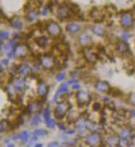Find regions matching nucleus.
Returning a JSON list of instances; mask_svg holds the SVG:
<instances>
[{
    "label": "nucleus",
    "instance_id": "obj_1",
    "mask_svg": "<svg viewBox=\"0 0 135 147\" xmlns=\"http://www.w3.org/2000/svg\"><path fill=\"white\" fill-rule=\"evenodd\" d=\"M71 104H69L68 102H61L58 104V105L56 107L55 109V116L56 118L58 119H61L65 117V115L66 114L67 111L71 109Z\"/></svg>",
    "mask_w": 135,
    "mask_h": 147
},
{
    "label": "nucleus",
    "instance_id": "obj_2",
    "mask_svg": "<svg viewBox=\"0 0 135 147\" xmlns=\"http://www.w3.org/2000/svg\"><path fill=\"white\" fill-rule=\"evenodd\" d=\"M121 25L125 28H130L134 24V17L131 12H123L120 17Z\"/></svg>",
    "mask_w": 135,
    "mask_h": 147
},
{
    "label": "nucleus",
    "instance_id": "obj_3",
    "mask_svg": "<svg viewBox=\"0 0 135 147\" xmlns=\"http://www.w3.org/2000/svg\"><path fill=\"white\" fill-rule=\"evenodd\" d=\"M71 14H74V12L71 11L70 7L68 6L66 3H64L61 6L57 7V16L59 19L62 20L71 17Z\"/></svg>",
    "mask_w": 135,
    "mask_h": 147
},
{
    "label": "nucleus",
    "instance_id": "obj_4",
    "mask_svg": "<svg viewBox=\"0 0 135 147\" xmlns=\"http://www.w3.org/2000/svg\"><path fill=\"white\" fill-rule=\"evenodd\" d=\"M46 30L48 32V34L51 35V36H58L61 35V26H59L58 24L55 22H49L46 25Z\"/></svg>",
    "mask_w": 135,
    "mask_h": 147
},
{
    "label": "nucleus",
    "instance_id": "obj_5",
    "mask_svg": "<svg viewBox=\"0 0 135 147\" xmlns=\"http://www.w3.org/2000/svg\"><path fill=\"white\" fill-rule=\"evenodd\" d=\"M76 99L79 107L85 105L91 101V97L86 91H78L76 93Z\"/></svg>",
    "mask_w": 135,
    "mask_h": 147
},
{
    "label": "nucleus",
    "instance_id": "obj_6",
    "mask_svg": "<svg viewBox=\"0 0 135 147\" xmlns=\"http://www.w3.org/2000/svg\"><path fill=\"white\" fill-rule=\"evenodd\" d=\"M55 59L48 54H44L40 59V63L45 69H52L55 66Z\"/></svg>",
    "mask_w": 135,
    "mask_h": 147
},
{
    "label": "nucleus",
    "instance_id": "obj_7",
    "mask_svg": "<svg viewBox=\"0 0 135 147\" xmlns=\"http://www.w3.org/2000/svg\"><path fill=\"white\" fill-rule=\"evenodd\" d=\"M14 50H15V55L20 59H22L26 57V55L29 53V49L26 45H20L16 46Z\"/></svg>",
    "mask_w": 135,
    "mask_h": 147
},
{
    "label": "nucleus",
    "instance_id": "obj_8",
    "mask_svg": "<svg viewBox=\"0 0 135 147\" xmlns=\"http://www.w3.org/2000/svg\"><path fill=\"white\" fill-rule=\"evenodd\" d=\"M85 142H86V144H88L89 146H96V145L102 142V137L98 133L94 132V133L88 135L86 137Z\"/></svg>",
    "mask_w": 135,
    "mask_h": 147
},
{
    "label": "nucleus",
    "instance_id": "obj_9",
    "mask_svg": "<svg viewBox=\"0 0 135 147\" xmlns=\"http://www.w3.org/2000/svg\"><path fill=\"white\" fill-rule=\"evenodd\" d=\"M83 53H84V59H86L87 61H88L89 63H96L97 59H98V55L94 53L91 49H89V48L84 49Z\"/></svg>",
    "mask_w": 135,
    "mask_h": 147
},
{
    "label": "nucleus",
    "instance_id": "obj_10",
    "mask_svg": "<svg viewBox=\"0 0 135 147\" xmlns=\"http://www.w3.org/2000/svg\"><path fill=\"white\" fill-rule=\"evenodd\" d=\"M116 49L118 53H126L129 51V45L124 41H118L116 44Z\"/></svg>",
    "mask_w": 135,
    "mask_h": 147
},
{
    "label": "nucleus",
    "instance_id": "obj_11",
    "mask_svg": "<svg viewBox=\"0 0 135 147\" xmlns=\"http://www.w3.org/2000/svg\"><path fill=\"white\" fill-rule=\"evenodd\" d=\"M90 16H91V18H94V20H95V22H102L103 20V18H104L102 12H100L98 8H96V7H94V9L91 11Z\"/></svg>",
    "mask_w": 135,
    "mask_h": 147
},
{
    "label": "nucleus",
    "instance_id": "obj_12",
    "mask_svg": "<svg viewBox=\"0 0 135 147\" xmlns=\"http://www.w3.org/2000/svg\"><path fill=\"white\" fill-rule=\"evenodd\" d=\"M17 72L23 77H27L31 73V68L28 64H21L18 66Z\"/></svg>",
    "mask_w": 135,
    "mask_h": 147
},
{
    "label": "nucleus",
    "instance_id": "obj_13",
    "mask_svg": "<svg viewBox=\"0 0 135 147\" xmlns=\"http://www.w3.org/2000/svg\"><path fill=\"white\" fill-rule=\"evenodd\" d=\"M95 88L101 92H108L109 89L111 88L109 84L106 82H102L99 81L95 84Z\"/></svg>",
    "mask_w": 135,
    "mask_h": 147
},
{
    "label": "nucleus",
    "instance_id": "obj_14",
    "mask_svg": "<svg viewBox=\"0 0 135 147\" xmlns=\"http://www.w3.org/2000/svg\"><path fill=\"white\" fill-rule=\"evenodd\" d=\"M67 91H68V86H67V85H66V84H62V85L59 87L58 90H57V92H56V94H55V96H54V100H55V101L57 100V99H58L59 97H61V96L64 95L65 94H66Z\"/></svg>",
    "mask_w": 135,
    "mask_h": 147
},
{
    "label": "nucleus",
    "instance_id": "obj_15",
    "mask_svg": "<svg viewBox=\"0 0 135 147\" xmlns=\"http://www.w3.org/2000/svg\"><path fill=\"white\" fill-rule=\"evenodd\" d=\"M10 23H11V26L13 28L17 30H21L23 27V22L18 17H15V18H12L11 21H10Z\"/></svg>",
    "mask_w": 135,
    "mask_h": 147
},
{
    "label": "nucleus",
    "instance_id": "obj_16",
    "mask_svg": "<svg viewBox=\"0 0 135 147\" xmlns=\"http://www.w3.org/2000/svg\"><path fill=\"white\" fill-rule=\"evenodd\" d=\"M65 30H66L67 32L71 33V34H74V33L78 32L80 30V26L79 24L75 23V22H71V23H69L66 26Z\"/></svg>",
    "mask_w": 135,
    "mask_h": 147
},
{
    "label": "nucleus",
    "instance_id": "obj_17",
    "mask_svg": "<svg viewBox=\"0 0 135 147\" xmlns=\"http://www.w3.org/2000/svg\"><path fill=\"white\" fill-rule=\"evenodd\" d=\"M48 86L46 84H44L43 82L39 83V86H38V94H39L40 96H45L48 92Z\"/></svg>",
    "mask_w": 135,
    "mask_h": 147
},
{
    "label": "nucleus",
    "instance_id": "obj_18",
    "mask_svg": "<svg viewBox=\"0 0 135 147\" xmlns=\"http://www.w3.org/2000/svg\"><path fill=\"white\" fill-rule=\"evenodd\" d=\"M79 41H80V43L82 45H88V44L92 41V39H91V37L88 34L84 33V34H82L79 37Z\"/></svg>",
    "mask_w": 135,
    "mask_h": 147
},
{
    "label": "nucleus",
    "instance_id": "obj_19",
    "mask_svg": "<svg viewBox=\"0 0 135 147\" xmlns=\"http://www.w3.org/2000/svg\"><path fill=\"white\" fill-rule=\"evenodd\" d=\"M92 31L94 32L95 35H98V36H105L106 35V30L104 28H102V26H94L92 27Z\"/></svg>",
    "mask_w": 135,
    "mask_h": 147
},
{
    "label": "nucleus",
    "instance_id": "obj_20",
    "mask_svg": "<svg viewBox=\"0 0 135 147\" xmlns=\"http://www.w3.org/2000/svg\"><path fill=\"white\" fill-rule=\"evenodd\" d=\"M38 15H39V12L36 11V9H29V12H27V15H26V19L29 22H32V21L35 20Z\"/></svg>",
    "mask_w": 135,
    "mask_h": 147
},
{
    "label": "nucleus",
    "instance_id": "obj_21",
    "mask_svg": "<svg viewBox=\"0 0 135 147\" xmlns=\"http://www.w3.org/2000/svg\"><path fill=\"white\" fill-rule=\"evenodd\" d=\"M29 137V134L28 131H25L23 132H21V133H20V134H18V135L15 136H13L12 139V140H23V141H27L28 140V138Z\"/></svg>",
    "mask_w": 135,
    "mask_h": 147
},
{
    "label": "nucleus",
    "instance_id": "obj_22",
    "mask_svg": "<svg viewBox=\"0 0 135 147\" xmlns=\"http://www.w3.org/2000/svg\"><path fill=\"white\" fill-rule=\"evenodd\" d=\"M36 44L41 48H44L46 46L47 43V37H38L35 39Z\"/></svg>",
    "mask_w": 135,
    "mask_h": 147
},
{
    "label": "nucleus",
    "instance_id": "obj_23",
    "mask_svg": "<svg viewBox=\"0 0 135 147\" xmlns=\"http://www.w3.org/2000/svg\"><path fill=\"white\" fill-rule=\"evenodd\" d=\"M25 80L24 79H17L16 82H15V86L14 87L16 89V90H22L25 86Z\"/></svg>",
    "mask_w": 135,
    "mask_h": 147
},
{
    "label": "nucleus",
    "instance_id": "obj_24",
    "mask_svg": "<svg viewBox=\"0 0 135 147\" xmlns=\"http://www.w3.org/2000/svg\"><path fill=\"white\" fill-rule=\"evenodd\" d=\"M120 136L121 138L129 140V138H130V136H131V131L129 129L123 128V129L120 130Z\"/></svg>",
    "mask_w": 135,
    "mask_h": 147
},
{
    "label": "nucleus",
    "instance_id": "obj_25",
    "mask_svg": "<svg viewBox=\"0 0 135 147\" xmlns=\"http://www.w3.org/2000/svg\"><path fill=\"white\" fill-rule=\"evenodd\" d=\"M108 93L114 97H118L121 94V91L117 88H110L108 90Z\"/></svg>",
    "mask_w": 135,
    "mask_h": 147
},
{
    "label": "nucleus",
    "instance_id": "obj_26",
    "mask_svg": "<svg viewBox=\"0 0 135 147\" xmlns=\"http://www.w3.org/2000/svg\"><path fill=\"white\" fill-rule=\"evenodd\" d=\"M39 122H40V118L38 115L34 116L33 118H31V119L29 120V123H30L31 126H36V125H38V124L39 123Z\"/></svg>",
    "mask_w": 135,
    "mask_h": 147
},
{
    "label": "nucleus",
    "instance_id": "obj_27",
    "mask_svg": "<svg viewBox=\"0 0 135 147\" xmlns=\"http://www.w3.org/2000/svg\"><path fill=\"white\" fill-rule=\"evenodd\" d=\"M34 135L39 137V136H46L47 135V131H45V130L43 129H39V130H35L34 131Z\"/></svg>",
    "mask_w": 135,
    "mask_h": 147
},
{
    "label": "nucleus",
    "instance_id": "obj_28",
    "mask_svg": "<svg viewBox=\"0 0 135 147\" xmlns=\"http://www.w3.org/2000/svg\"><path fill=\"white\" fill-rule=\"evenodd\" d=\"M116 136H110L108 138V144L110 146H117L116 144H118V141H119V139L116 138Z\"/></svg>",
    "mask_w": 135,
    "mask_h": 147
},
{
    "label": "nucleus",
    "instance_id": "obj_29",
    "mask_svg": "<svg viewBox=\"0 0 135 147\" xmlns=\"http://www.w3.org/2000/svg\"><path fill=\"white\" fill-rule=\"evenodd\" d=\"M43 118H44V120L45 122L47 123L48 122L51 118H50V111H49V109L48 108H46L44 110H43Z\"/></svg>",
    "mask_w": 135,
    "mask_h": 147
},
{
    "label": "nucleus",
    "instance_id": "obj_30",
    "mask_svg": "<svg viewBox=\"0 0 135 147\" xmlns=\"http://www.w3.org/2000/svg\"><path fill=\"white\" fill-rule=\"evenodd\" d=\"M14 45H15V44H14L13 40H10V41H8L7 44H5L3 45V49H5V50H10L11 49L14 48Z\"/></svg>",
    "mask_w": 135,
    "mask_h": 147
},
{
    "label": "nucleus",
    "instance_id": "obj_31",
    "mask_svg": "<svg viewBox=\"0 0 135 147\" xmlns=\"http://www.w3.org/2000/svg\"><path fill=\"white\" fill-rule=\"evenodd\" d=\"M129 102L131 105L135 106V92H133V93H131V94H129Z\"/></svg>",
    "mask_w": 135,
    "mask_h": 147
},
{
    "label": "nucleus",
    "instance_id": "obj_32",
    "mask_svg": "<svg viewBox=\"0 0 135 147\" xmlns=\"http://www.w3.org/2000/svg\"><path fill=\"white\" fill-rule=\"evenodd\" d=\"M65 77V72H61V73H59L58 75L56 77V81L57 82H61V81H62L63 79Z\"/></svg>",
    "mask_w": 135,
    "mask_h": 147
},
{
    "label": "nucleus",
    "instance_id": "obj_33",
    "mask_svg": "<svg viewBox=\"0 0 135 147\" xmlns=\"http://www.w3.org/2000/svg\"><path fill=\"white\" fill-rule=\"evenodd\" d=\"M47 127H49V128H53L55 127V122L53 121V119H50L48 122H47Z\"/></svg>",
    "mask_w": 135,
    "mask_h": 147
},
{
    "label": "nucleus",
    "instance_id": "obj_34",
    "mask_svg": "<svg viewBox=\"0 0 135 147\" xmlns=\"http://www.w3.org/2000/svg\"><path fill=\"white\" fill-rule=\"evenodd\" d=\"M1 37H2V39H7L9 37V33L6 30L1 31Z\"/></svg>",
    "mask_w": 135,
    "mask_h": 147
},
{
    "label": "nucleus",
    "instance_id": "obj_35",
    "mask_svg": "<svg viewBox=\"0 0 135 147\" xmlns=\"http://www.w3.org/2000/svg\"><path fill=\"white\" fill-rule=\"evenodd\" d=\"M100 109H101V105L98 103H95L93 106V109L94 111H98Z\"/></svg>",
    "mask_w": 135,
    "mask_h": 147
},
{
    "label": "nucleus",
    "instance_id": "obj_36",
    "mask_svg": "<svg viewBox=\"0 0 135 147\" xmlns=\"http://www.w3.org/2000/svg\"><path fill=\"white\" fill-rule=\"evenodd\" d=\"M97 49H98V52H99V53H105V49L102 47V46H101V45L98 46V47H97Z\"/></svg>",
    "mask_w": 135,
    "mask_h": 147
},
{
    "label": "nucleus",
    "instance_id": "obj_37",
    "mask_svg": "<svg viewBox=\"0 0 135 147\" xmlns=\"http://www.w3.org/2000/svg\"><path fill=\"white\" fill-rule=\"evenodd\" d=\"M121 36H122V39H124V40H128L129 37H130V35H129L128 33L124 32V33H122Z\"/></svg>",
    "mask_w": 135,
    "mask_h": 147
},
{
    "label": "nucleus",
    "instance_id": "obj_38",
    "mask_svg": "<svg viewBox=\"0 0 135 147\" xmlns=\"http://www.w3.org/2000/svg\"><path fill=\"white\" fill-rule=\"evenodd\" d=\"M47 12H48L47 7H43V11H42V14H43V15H44V16H46V15L47 14Z\"/></svg>",
    "mask_w": 135,
    "mask_h": 147
},
{
    "label": "nucleus",
    "instance_id": "obj_39",
    "mask_svg": "<svg viewBox=\"0 0 135 147\" xmlns=\"http://www.w3.org/2000/svg\"><path fill=\"white\" fill-rule=\"evenodd\" d=\"M58 146V143L56 142V141L51 142V143H49V145H48V146Z\"/></svg>",
    "mask_w": 135,
    "mask_h": 147
},
{
    "label": "nucleus",
    "instance_id": "obj_40",
    "mask_svg": "<svg viewBox=\"0 0 135 147\" xmlns=\"http://www.w3.org/2000/svg\"><path fill=\"white\" fill-rule=\"evenodd\" d=\"M72 88L74 89V90H79V89H80V86L79 84H74Z\"/></svg>",
    "mask_w": 135,
    "mask_h": 147
},
{
    "label": "nucleus",
    "instance_id": "obj_41",
    "mask_svg": "<svg viewBox=\"0 0 135 147\" xmlns=\"http://www.w3.org/2000/svg\"><path fill=\"white\" fill-rule=\"evenodd\" d=\"M57 126H58V127L60 128V129H61V130H65V127L63 125H61V123H57Z\"/></svg>",
    "mask_w": 135,
    "mask_h": 147
},
{
    "label": "nucleus",
    "instance_id": "obj_42",
    "mask_svg": "<svg viewBox=\"0 0 135 147\" xmlns=\"http://www.w3.org/2000/svg\"><path fill=\"white\" fill-rule=\"evenodd\" d=\"M76 79H72V80H70L69 82H68V84H72V83H76Z\"/></svg>",
    "mask_w": 135,
    "mask_h": 147
},
{
    "label": "nucleus",
    "instance_id": "obj_43",
    "mask_svg": "<svg viewBox=\"0 0 135 147\" xmlns=\"http://www.w3.org/2000/svg\"><path fill=\"white\" fill-rule=\"evenodd\" d=\"M131 115H132V116H134V117H135V111H134V110H132V111H131Z\"/></svg>",
    "mask_w": 135,
    "mask_h": 147
},
{
    "label": "nucleus",
    "instance_id": "obj_44",
    "mask_svg": "<svg viewBox=\"0 0 135 147\" xmlns=\"http://www.w3.org/2000/svg\"><path fill=\"white\" fill-rule=\"evenodd\" d=\"M35 146H36V147H41V146H42V145H40V144H36Z\"/></svg>",
    "mask_w": 135,
    "mask_h": 147
},
{
    "label": "nucleus",
    "instance_id": "obj_45",
    "mask_svg": "<svg viewBox=\"0 0 135 147\" xmlns=\"http://www.w3.org/2000/svg\"><path fill=\"white\" fill-rule=\"evenodd\" d=\"M1 42H2V39H0V44H1Z\"/></svg>",
    "mask_w": 135,
    "mask_h": 147
},
{
    "label": "nucleus",
    "instance_id": "obj_46",
    "mask_svg": "<svg viewBox=\"0 0 135 147\" xmlns=\"http://www.w3.org/2000/svg\"><path fill=\"white\" fill-rule=\"evenodd\" d=\"M134 11H135V5H134Z\"/></svg>",
    "mask_w": 135,
    "mask_h": 147
}]
</instances>
